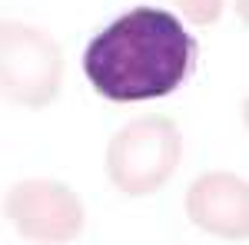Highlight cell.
<instances>
[{
  "label": "cell",
  "instance_id": "cell-5",
  "mask_svg": "<svg viewBox=\"0 0 249 245\" xmlns=\"http://www.w3.org/2000/svg\"><path fill=\"white\" fill-rule=\"evenodd\" d=\"M186 215L216 239L243 242L249 232V189L236 172H203L186 189Z\"/></svg>",
  "mask_w": 249,
  "mask_h": 245
},
{
  "label": "cell",
  "instance_id": "cell-1",
  "mask_svg": "<svg viewBox=\"0 0 249 245\" xmlns=\"http://www.w3.org/2000/svg\"><path fill=\"white\" fill-rule=\"evenodd\" d=\"M196 37L160 7H133L103 27L83 50V73L113 103L176 93L196 70Z\"/></svg>",
  "mask_w": 249,
  "mask_h": 245
},
{
  "label": "cell",
  "instance_id": "cell-6",
  "mask_svg": "<svg viewBox=\"0 0 249 245\" xmlns=\"http://www.w3.org/2000/svg\"><path fill=\"white\" fill-rule=\"evenodd\" d=\"M176 7L183 10V17L196 27H210L223 14V0H176Z\"/></svg>",
  "mask_w": 249,
  "mask_h": 245
},
{
  "label": "cell",
  "instance_id": "cell-4",
  "mask_svg": "<svg viewBox=\"0 0 249 245\" xmlns=\"http://www.w3.org/2000/svg\"><path fill=\"white\" fill-rule=\"evenodd\" d=\"M3 215L27 242L63 245L83 232V202L57 179H23L3 196Z\"/></svg>",
  "mask_w": 249,
  "mask_h": 245
},
{
  "label": "cell",
  "instance_id": "cell-2",
  "mask_svg": "<svg viewBox=\"0 0 249 245\" xmlns=\"http://www.w3.org/2000/svg\"><path fill=\"white\" fill-rule=\"evenodd\" d=\"M183 159V132L163 113L136 116L107 146V176L126 196H150L166 186Z\"/></svg>",
  "mask_w": 249,
  "mask_h": 245
},
{
  "label": "cell",
  "instance_id": "cell-3",
  "mask_svg": "<svg viewBox=\"0 0 249 245\" xmlns=\"http://www.w3.org/2000/svg\"><path fill=\"white\" fill-rule=\"evenodd\" d=\"M63 83V53L47 30L3 20L0 23V96L23 110L50 106Z\"/></svg>",
  "mask_w": 249,
  "mask_h": 245
}]
</instances>
